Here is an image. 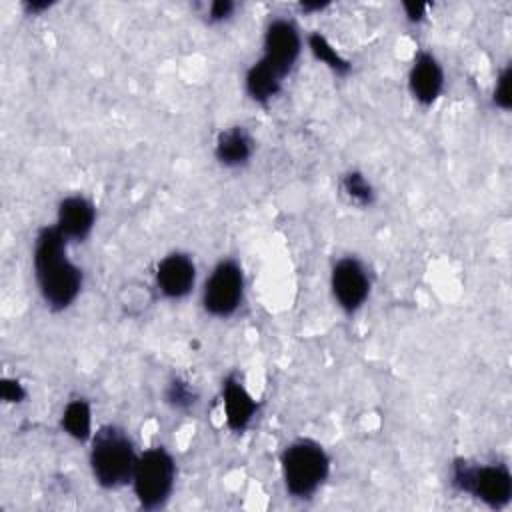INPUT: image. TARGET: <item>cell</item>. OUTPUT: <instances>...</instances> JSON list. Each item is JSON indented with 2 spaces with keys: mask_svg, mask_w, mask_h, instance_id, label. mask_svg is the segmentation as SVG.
Here are the masks:
<instances>
[{
  "mask_svg": "<svg viewBox=\"0 0 512 512\" xmlns=\"http://www.w3.org/2000/svg\"><path fill=\"white\" fill-rule=\"evenodd\" d=\"M164 400L170 408L186 412L198 402V392L192 388L190 382L176 376L168 382V386L164 390Z\"/></svg>",
  "mask_w": 512,
  "mask_h": 512,
  "instance_id": "cell-19",
  "label": "cell"
},
{
  "mask_svg": "<svg viewBox=\"0 0 512 512\" xmlns=\"http://www.w3.org/2000/svg\"><path fill=\"white\" fill-rule=\"evenodd\" d=\"M510 82H512V70H510V66H506L498 74V80H496V86H494V94H492V100H494V104L500 110H510L512 108V88H510Z\"/></svg>",
  "mask_w": 512,
  "mask_h": 512,
  "instance_id": "cell-20",
  "label": "cell"
},
{
  "mask_svg": "<svg viewBox=\"0 0 512 512\" xmlns=\"http://www.w3.org/2000/svg\"><path fill=\"white\" fill-rule=\"evenodd\" d=\"M282 82L284 76L280 72H276L268 62H264L262 58L256 60L244 76V88L246 94L258 102V104H268L280 90H282Z\"/></svg>",
  "mask_w": 512,
  "mask_h": 512,
  "instance_id": "cell-14",
  "label": "cell"
},
{
  "mask_svg": "<svg viewBox=\"0 0 512 512\" xmlns=\"http://www.w3.org/2000/svg\"><path fill=\"white\" fill-rule=\"evenodd\" d=\"M340 190L350 204L360 206V208H368L376 198V192H374L370 180L358 170H350L342 176Z\"/></svg>",
  "mask_w": 512,
  "mask_h": 512,
  "instance_id": "cell-17",
  "label": "cell"
},
{
  "mask_svg": "<svg viewBox=\"0 0 512 512\" xmlns=\"http://www.w3.org/2000/svg\"><path fill=\"white\" fill-rule=\"evenodd\" d=\"M234 8H236V4L230 2V0H216L208 8V20L214 22V24L224 22L234 14Z\"/></svg>",
  "mask_w": 512,
  "mask_h": 512,
  "instance_id": "cell-22",
  "label": "cell"
},
{
  "mask_svg": "<svg viewBox=\"0 0 512 512\" xmlns=\"http://www.w3.org/2000/svg\"><path fill=\"white\" fill-rule=\"evenodd\" d=\"M264 54L262 60L268 62L276 72L284 78L294 68L300 50H302V36L294 22L286 18H274L264 32Z\"/></svg>",
  "mask_w": 512,
  "mask_h": 512,
  "instance_id": "cell-8",
  "label": "cell"
},
{
  "mask_svg": "<svg viewBox=\"0 0 512 512\" xmlns=\"http://www.w3.org/2000/svg\"><path fill=\"white\" fill-rule=\"evenodd\" d=\"M444 88V70L432 52L420 50L408 72V90L422 106H432Z\"/></svg>",
  "mask_w": 512,
  "mask_h": 512,
  "instance_id": "cell-10",
  "label": "cell"
},
{
  "mask_svg": "<svg viewBox=\"0 0 512 512\" xmlns=\"http://www.w3.org/2000/svg\"><path fill=\"white\" fill-rule=\"evenodd\" d=\"M254 154V140L242 126L226 128L218 134L214 144L216 160L226 168H240L248 164Z\"/></svg>",
  "mask_w": 512,
  "mask_h": 512,
  "instance_id": "cell-13",
  "label": "cell"
},
{
  "mask_svg": "<svg viewBox=\"0 0 512 512\" xmlns=\"http://www.w3.org/2000/svg\"><path fill=\"white\" fill-rule=\"evenodd\" d=\"M32 264L44 304L52 312L70 308L82 290V270L68 258V240L56 224L36 234Z\"/></svg>",
  "mask_w": 512,
  "mask_h": 512,
  "instance_id": "cell-1",
  "label": "cell"
},
{
  "mask_svg": "<svg viewBox=\"0 0 512 512\" xmlns=\"http://www.w3.org/2000/svg\"><path fill=\"white\" fill-rule=\"evenodd\" d=\"M174 482L176 462L164 446H154L138 454L130 484L144 510L162 508L174 490Z\"/></svg>",
  "mask_w": 512,
  "mask_h": 512,
  "instance_id": "cell-5",
  "label": "cell"
},
{
  "mask_svg": "<svg viewBox=\"0 0 512 512\" xmlns=\"http://www.w3.org/2000/svg\"><path fill=\"white\" fill-rule=\"evenodd\" d=\"M244 300V272L232 260H220L202 288V308L214 318L232 316Z\"/></svg>",
  "mask_w": 512,
  "mask_h": 512,
  "instance_id": "cell-6",
  "label": "cell"
},
{
  "mask_svg": "<svg viewBox=\"0 0 512 512\" xmlns=\"http://www.w3.org/2000/svg\"><path fill=\"white\" fill-rule=\"evenodd\" d=\"M0 398L6 404H20L26 398V390L20 380L16 378H2L0 380Z\"/></svg>",
  "mask_w": 512,
  "mask_h": 512,
  "instance_id": "cell-21",
  "label": "cell"
},
{
  "mask_svg": "<svg viewBox=\"0 0 512 512\" xmlns=\"http://www.w3.org/2000/svg\"><path fill=\"white\" fill-rule=\"evenodd\" d=\"M324 6H328V2H316V4H310V2H302V4H300V8H302L304 12H314V10H322Z\"/></svg>",
  "mask_w": 512,
  "mask_h": 512,
  "instance_id": "cell-25",
  "label": "cell"
},
{
  "mask_svg": "<svg viewBox=\"0 0 512 512\" xmlns=\"http://www.w3.org/2000/svg\"><path fill=\"white\" fill-rule=\"evenodd\" d=\"M196 284V264L184 252H170L156 266V286L164 298L180 300Z\"/></svg>",
  "mask_w": 512,
  "mask_h": 512,
  "instance_id": "cell-9",
  "label": "cell"
},
{
  "mask_svg": "<svg viewBox=\"0 0 512 512\" xmlns=\"http://www.w3.org/2000/svg\"><path fill=\"white\" fill-rule=\"evenodd\" d=\"M24 8L30 12V14H38V12H42V10H46V8H50V2H26L24 4Z\"/></svg>",
  "mask_w": 512,
  "mask_h": 512,
  "instance_id": "cell-24",
  "label": "cell"
},
{
  "mask_svg": "<svg viewBox=\"0 0 512 512\" xmlns=\"http://www.w3.org/2000/svg\"><path fill=\"white\" fill-rule=\"evenodd\" d=\"M402 10L408 22H422L426 18L428 6L422 2H402Z\"/></svg>",
  "mask_w": 512,
  "mask_h": 512,
  "instance_id": "cell-23",
  "label": "cell"
},
{
  "mask_svg": "<svg viewBox=\"0 0 512 512\" xmlns=\"http://www.w3.org/2000/svg\"><path fill=\"white\" fill-rule=\"evenodd\" d=\"M308 48L312 52V56L316 60H320L324 66H328L332 72L340 74V76H346L350 70H352V64L350 60H346L334 46L332 42L320 34V32H312L308 36Z\"/></svg>",
  "mask_w": 512,
  "mask_h": 512,
  "instance_id": "cell-16",
  "label": "cell"
},
{
  "mask_svg": "<svg viewBox=\"0 0 512 512\" xmlns=\"http://www.w3.org/2000/svg\"><path fill=\"white\" fill-rule=\"evenodd\" d=\"M96 222L94 204L82 196L72 194L60 200L56 212V226L66 236L68 242H82L90 236Z\"/></svg>",
  "mask_w": 512,
  "mask_h": 512,
  "instance_id": "cell-11",
  "label": "cell"
},
{
  "mask_svg": "<svg viewBox=\"0 0 512 512\" xmlns=\"http://www.w3.org/2000/svg\"><path fill=\"white\" fill-rule=\"evenodd\" d=\"M154 302L152 290L142 282H128L118 292V304L128 316H140Z\"/></svg>",
  "mask_w": 512,
  "mask_h": 512,
  "instance_id": "cell-18",
  "label": "cell"
},
{
  "mask_svg": "<svg viewBox=\"0 0 512 512\" xmlns=\"http://www.w3.org/2000/svg\"><path fill=\"white\" fill-rule=\"evenodd\" d=\"M330 288L336 304L344 312L348 314L356 312L358 308H362V304L370 294V276L366 266L354 256L340 258L332 266Z\"/></svg>",
  "mask_w": 512,
  "mask_h": 512,
  "instance_id": "cell-7",
  "label": "cell"
},
{
  "mask_svg": "<svg viewBox=\"0 0 512 512\" xmlns=\"http://www.w3.org/2000/svg\"><path fill=\"white\" fill-rule=\"evenodd\" d=\"M62 428L78 442H88L92 438V408L86 398H74L64 406Z\"/></svg>",
  "mask_w": 512,
  "mask_h": 512,
  "instance_id": "cell-15",
  "label": "cell"
},
{
  "mask_svg": "<svg viewBox=\"0 0 512 512\" xmlns=\"http://www.w3.org/2000/svg\"><path fill=\"white\" fill-rule=\"evenodd\" d=\"M452 486L498 510L508 506L512 498V474L506 464H472L468 460H454L450 472Z\"/></svg>",
  "mask_w": 512,
  "mask_h": 512,
  "instance_id": "cell-4",
  "label": "cell"
},
{
  "mask_svg": "<svg viewBox=\"0 0 512 512\" xmlns=\"http://www.w3.org/2000/svg\"><path fill=\"white\" fill-rule=\"evenodd\" d=\"M286 492L294 498H310L328 478L330 458L322 444L310 438L290 442L280 456Z\"/></svg>",
  "mask_w": 512,
  "mask_h": 512,
  "instance_id": "cell-3",
  "label": "cell"
},
{
  "mask_svg": "<svg viewBox=\"0 0 512 512\" xmlns=\"http://www.w3.org/2000/svg\"><path fill=\"white\" fill-rule=\"evenodd\" d=\"M222 402H224V416L226 424L232 432H242L252 422L258 402L252 394L244 388L236 374H230L222 382Z\"/></svg>",
  "mask_w": 512,
  "mask_h": 512,
  "instance_id": "cell-12",
  "label": "cell"
},
{
  "mask_svg": "<svg viewBox=\"0 0 512 512\" xmlns=\"http://www.w3.org/2000/svg\"><path fill=\"white\" fill-rule=\"evenodd\" d=\"M138 454L132 438L118 426H100L90 438V468L98 486L116 490L132 482Z\"/></svg>",
  "mask_w": 512,
  "mask_h": 512,
  "instance_id": "cell-2",
  "label": "cell"
}]
</instances>
